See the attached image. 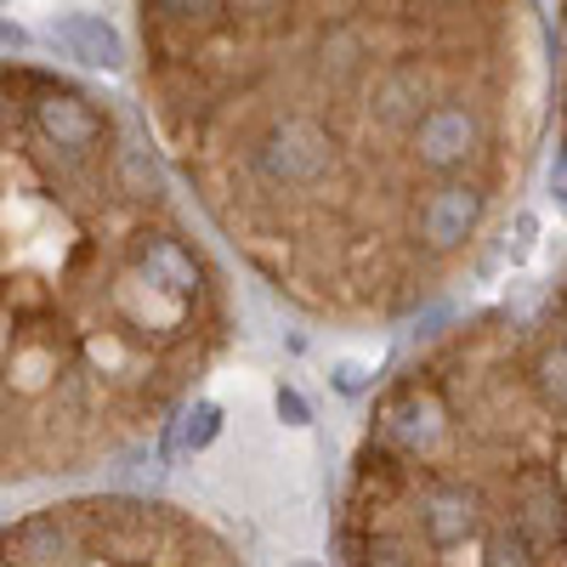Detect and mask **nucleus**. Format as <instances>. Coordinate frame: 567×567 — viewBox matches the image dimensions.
Returning a JSON list of instances; mask_svg holds the SVG:
<instances>
[{
  "label": "nucleus",
  "instance_id": "obj_3",
  "mask_svg": "<svg viewBox=\"0 0 567 567\" xmlns=\"http://www.w3.org/2000/svg\"><path fill=\"white\" fill-rule=\"evenodd\" d=\"M52 45H63L69 58H80L91 69H125V40L114 34V23L91 18V12H74V18L52 23Z\"/></svg>",
  "mask_w": 567,
  "mask_h": 567
},
{
  "label": "nucleus",
  "instance_id": "obj_2",
  "mask_svg": "<svg viewBox=\"0 0 567 567\" xmlns=\"http://www.w3.org/2000/svg\"><path fill=\"white\" fill-rule=\"evenodd\" d=\"M488 210H494V187H483V182H443V187H432L425 205H420V216H414L420 256L443 261V256L465 250L483 233Z\"/></svg>",
  "mask_w": 567,
  "mask_h": 567
},
{
  "label": "nucleus",
  "instance_id": "obj_1",
  "mask_svg": "<svg viewBox=\"0 0 567 567\" xmlns=\"http://www.w3.org/2000/svg\"><path fill=\"white\" fill-rule=\"evenodd\" d=\"M18 91H29V125L34 136L45 142V148H58V154H97L103 142H109V114H97V103L85 97V91L52 80V74H12Z\"/></svg>",
  "mask_w": 567,
  "mask_h": 567
},
{
  "label": "nucleus",
  "instance_id": "obj_6",
  "mask_svg": "<svg viewBox=\"0 0 567 567\" xmlns=\"http://www.w3.org/2000/svg\"><path fill=\"white\" fill-rule=\"evenodd\" d=\"M369 381H374V374H369L363 363H336V392L358 398V392H369Z\"/></svg>",
  "mask_w": 567,
  "mask_h": 567
},
{
  "label": "nucleus",
  "instance_id": "obj_9",
  "mask_svg": "<svg viewBox=\"0 0 567 567\" xmlns=\"http://www.w3.org/2000/svg\"><path fill=\"white\" fill-rule=\"evenodd\" d=\"M296 567H318V561H296Z\"/></svg>",
  "mask_w": 567,
  "mask_h": 567
},
{
  "label": "nucleus",
  "instance_id": "obj_5",
  "mask_svg": "<svg viewBox=\"0 0 567 567\" xmlns=\"http://www.w3.org/2000/svg\"><path fill=\"white\" fill-rule=\"evenodd\" d=\"M272 403H278V420H284V425H312V409H307V398H301L296 386H278Z\"/></svg>",
  "mask_w": 567,
  "mask_h": 567
},
{
  "label": "nucleus",
  "instance_id": "obj_7",
  "mask_svg": "<svg viewBox=\"0 0 567 567\" xmlns=\"http://www.w3.org/2000/svg\"><path fill=\"white\" fill-rule=\"evenodd\" d=\"M23 45H29V34H23L18 23H0V63H12Z\"/></svg>",
  "mask_w": 567,
  "mask_h": 567
},
{
  "label": "nucleus",
  "instance_id": "obj_8",
  "mask_svg": "<svg viewBox=\"0 0 567 567\" xmlns=\"http://www.w3.org/2000/svg\"><path fill=\"white\" fill-rule=\"evenodd\" d=\"M511 233H516V250H528V245H534V233H539V216H528V210H516Z\"/></svg>",
  "mask_w": 567,
  "mask_h": 567
},
{
  "label": "nucleus",
  "instance_id": "obj_4",
  "mask_svg": "<svg viewBox=\"0 0 567 567\" xmlns=\"http://www.w3.org/2000/svg\"><path fill=\"white\" fill-rule=\"evenodd\" d=\"M216 432H221V403H194L182 420H171L165 454H171V460H176V454H199V449L216 443Z\"/></svg>",
  "mask_w": 567,
  "mask_h": 567
}]
</instances>
